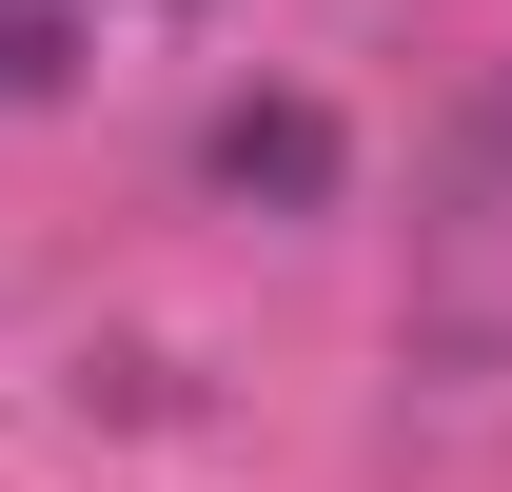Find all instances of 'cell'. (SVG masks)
I'll list each match as a JSON object with an SVG mask.
<instances>
[{
  "mask_svg": "<svg viewBox=\"0 0 512 492\" xmlns=\"http://www.w3.org/2000/svg\"><path fill=\"white\" fill-rule=\"evenodd\" d=\"M197 178L237 197V217H335L355 138H335V99H217L197 119Z\"/></svg>",
  "mask_w": 512,
  "mask_h": 492,
  "instance_id": "obj_1",
  "label": "cell"
},
{
  "mask_svg": "<svg viewBox=\"0 0 512 492\" xmlns=\"http://www.w3.org/2000/svg\"><path fill=\"white\" fill-rule=\"evenodd\" d=\"M60 40H79L60 0H0V99H40V79H60Z\"/></svg>",
  "mask_w": 512,
  "mask_h": 492,
  "instance_id": "obj_2",
  "label": "cell"
}]
</instances>
